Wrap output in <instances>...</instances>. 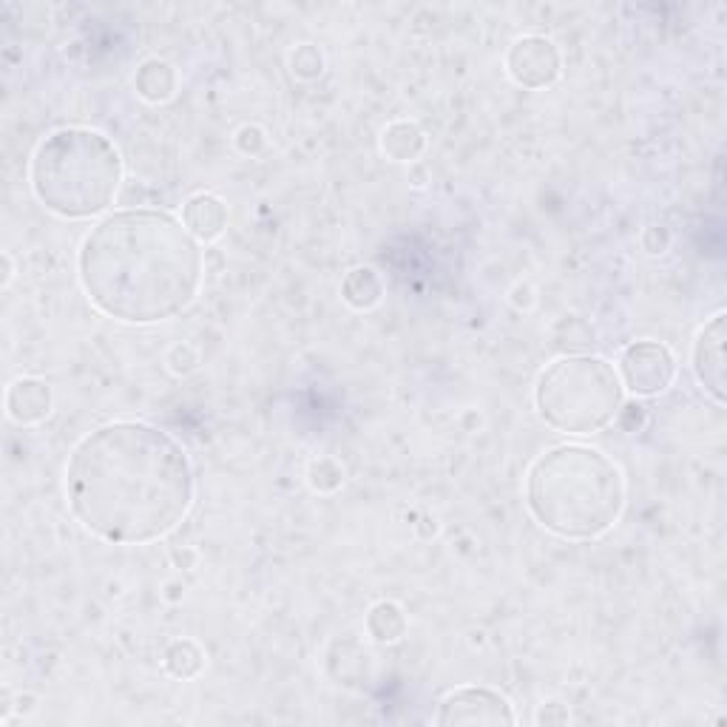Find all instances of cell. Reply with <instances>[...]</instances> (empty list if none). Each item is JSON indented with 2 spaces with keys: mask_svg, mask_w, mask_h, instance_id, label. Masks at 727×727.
<instances>
[{
  "mask_svg": "<svg viewBox=\"0 0 727 727\" xmlns=\"http://www.w3.org/2000/svg\"><path fill=\"white\" fill-rule=\"evenodd\" d=\"M193 466L185 446L142 421L89 432L65 466L74 521L114 546L162 541L193 506Z\"/></svg>",
  "mask_w": 727,
  "mask_h": 727,
  "instance_id": "6da1fadb",
  "label": "cell"
},
{
  "mask_svg": "<svg viewBox=\"0 0 727 727\" xmlns=\"http://www.w3.org/2000/svg\"><path fill=\"white\" fill-rule=\"evenodd\" d=\"M85 296L103 316L156 324L180 316L205 276L200 239L165 211H117L97 222L78 253Z\"/></svg>",
  "mask_w": 727,
  "mask_h": 727,
  "instance_id": "7a4b0ae2",
  "label": "cell"
},
{
  "mask_svg": "<svg viewBox=\"0 0 727 727\" xmlns=\"http://www.w3.org/2000/svg\"><path fill=\"white\" fill-rule=\"evenodd\" d=\"M526 506L563 541H597L623 515V472L592 446H554L528 469Z\"/></svg>",
  "mask_w": 727,
  "mask_h": 727,
  "instance_id": "3957f363",
  "label": "cell"
},
{
  "mask_svg": "<svg viewBox=\"0 0 727 727\" xmlns=\"http://www.w3.org/2000/svg\"><path fill=\"white\" fill-rule=\"evenodd\" d=\"M34 200L60 220H91L114 205L123 156L94 129H58L40 142L29 165Z\"/></svg>",
  "mask_w": 727,
  "mask_h": 727,
  "instance_id": "277c9868",
  "label": "cell"
},
{
  "mask_svg": "<svg viewBox=\"0 0 727 727\" xmlns=\"http://www.w3.org/2000/svg\"><path fill=\"white\" fill-rule=\"evenodd\" d=\"M623 398L625 386L617 370L599 355H563L535 384L537 415L566 435H594L614 424Z\"/></svg>",
  "mask_w": 727,
  "mask_h": 727,
  "instance_id": "5b68a950",
  "label": "cell"
},
{
  "mask_svg": "<svg viewBox=\"0 0 727 727\" xmlns=\"http://www.w3.org/2000/svg\"><path fill=\"white\" fill-rule=\"evenodd\" d=\"M619 381L625 390H632L634 395H650L665 393L676 378V359L665 344L659 342H634L619 355Z\"/></svg>",
  "mask_w": 727,
  "mask_h": 727,
  "instance_id": "8992f818",
  "label": "cell"
},
{
  "mask_svg": "<svg viewBox=\"0 0 727 727\" xmlns=\"http://www.w3.org/2000/svg\"><path fill=\"white\" fill-rule=\"evenodd\" d=\"M435 721L450 725H515L517 716L503 694L492 688H457L441 699Z\"/></svg>",
  "mask_w": 727,
  "mask_h": 727,
  "instance_id": "52a82bcc",
  "label": "cell"
},
{
  "mask_svg": "<svg viewBox=\"0 0 727 727\" xmlns=\"http://www.w3.org/2000/svg\"><path fill=\"white\" fill-rule=\"evenodd\" d=\"M561 52L557 46L546 38L528 34V38L515 40L506 52L508 78L515 80L523 89H546L554 80L561 78Z\"/></svg>",
  "mask_w": 727,
  "mask_h": 727,
  "instance_id": "ba28073f",
  "label": "cell"
},
{
  "mask_svg": "<svg viewBox=\"0 0 727 727\" xmlns=\"http://www.w3.org/2000/svg\"><path fill=\"white\" fill-rule=\"evenodd\" d=\"M725 313H716L705 327L699 330L694 344V373L716 404H725Z\"/></svg>",
  "mask_w": 727,
  "mask_h": 727,
  "instance_id": "9c48e42d",
  "label": "cell"
},
{
  "mask_svg": "<svg viewBox=\"0 0 727 727\" xmlns=\"http://www.w3.org/2000/svg\"><path fill=\"white\" fill-rule=\"evenodd\" d=\"M52 386L40 378H18L7 390V415L20 426H34L52 415Z\"/></svg>",
  "mask_w": 727,
  "mask_h": 727,
  "instance_id": "30bf717a",
  "label": "cell"
},
{
  "mask_svg": "<svg viewBox=\"0 0 727 727\" xmlns=\"http://www.w3.org/2000/svg\"><path fill=\"white\" fill-rule=\"evenodd\" d=\"M182 225L200 242H213L228 228V205L213 193H196L182 208Z\"/></svg>",
  "mask_w": 727,
  "mask_h": 727,
  "instance_id": "8fae6325",
  "label": "cell"
},
{
  "mask_svg": "<svg viewBox=\"0 0 727 727\" xmlns=\"http://www.w3.org/2000/svg\"><path fill=\"white\" fill-rule=\"evenodd\" d=\"M134 89L145 103H168L176 94V71L165 60H145L134 74Z\"/></svg>",
  "mask_w": 727,
  "mask_h": 727,
  "instance_id": "7c38bea8",
  "label": "cell"
},
{
  "mask_svg": "<svg viewBox=\"0 0 727 727\" xmlns=\"http://www.w3.org/2000/svg\"><path fill=\"white\" fill-rule=\"evenodd\" d=\"M381 151L393 162H415L426 151V137L415 123L398 120L381 134Z\"/></svg>",
  "mask_w": 727,
  "mask_h": 727,
  "instance_id": "4fadbf2b",
  "label": "cell"
},
{
  "mask_svg": "<svg viewBox=\"0 0 727 727\" xmlns=\"http://www.w3.org/2000/svg\"><path fill=\"white\" fill-rule=\"evenodd\" d=\"M384 296V282L373 267H355L344 276L342 299L355 310H370Z\"/></svg>",
  "mask_w": 727,
  "mask_h": 727,
  "instance_id": "5bb4252c",
  "label": "cell"
},
{
  "mask_svg": "<svg viewBox=\"0 0 727 727\" xmlns=\"http://www.w3.org/2000/svg\"><path fill=\"white\" fill-rule=\"evenodd\" d=\"M367 632L375 643L390 645L398 643L406 634V614L398 603L393 599H384V603H375L367 614Z\"/></svg>",
  "mask_w": 727,
  "mask_h": 727,
  "instance_id": "9a60e30c",
  "label": "cell"
},
{
  "mask_svg": "<svg viewBox=\"0 0 727 727\" xmlns=\"http://www.w3.org/2000/svg\"><path fill=\"white\" fill-rule=\"evenodd\" d=\"M202 668H205V650L193 639H174V643L165 648V670L174 679H193L200 676Z\"/></svg>",
  "mask_w": 727,
  "mask_h": 727,
  "instance_id": "2e32d148",
  "label": "cell"
},
{
  "mask_svg": "<svg viewBox=\"0 0 727 727\" xmlns=\"http://www.w3.org/2000/svg\"><path fill=\"white\" fill-rule=\"evenodd\" d=\"M307 481L316 492H322V495H330V492H335L344 483V469H342V464H339V461H333V457H319V461H313V464H310Z\"/></svg>",
  "mask_w": 727,
  "mask_h": 727,
  "instance_id": "e0dca14e",
  "label": "cell"
},
{
  "mask_svg": "<svg viewBox=\"0 0 727 727\" xmlns=\"http://www.w3.org/2000/svg\"><path fill=\"white\" fill-rule=\"evenodd\" d=\"M290 69H293L296 78L316 80L319 74L324 71V54L319 52L316 46H310V43L296 46V52L290 54Z\"/></svg>",
  "mask_w": 727,
  "mask_h": 727,
  "instance_id": "ac0fdd59",
  "label": "cell"
},
{
  "mask_svg": "<svg viewBox=\"0 0 727 727\" xmlns=\"http://www.w3.org/2000/svg\"><path fill=\"white\" fill-rule=\"evenodd\" d=\"M196 364H200V355H196V350H193L191 344H176V347L168 353V367L176 375L193 373Z\"/></svg>",
  "mask_w": 727,
  "mask_h": 727,
  "instance_id": "d6986e66",
  "label": "cell"
},
{
  "mask_svg": "<svg viewBox=\"0 0 727 727\" xmlns=\"http://www.w3.org/2000/svg\"><path fill=\"white\" fill-rule=\"evenodd\" d=\"M236 145H239V151H242V154L256 156L259 151L267 145V137H264V131L256 129V125H245V129H239Z\"/></svg>",
  "mask_w": 727,
  "mask_h": 727,
  "instance_id": "ffe728a7",
  "label": "cell"
},
{
  "mask_svg": "<svg viewBox=\"0 0 727 727\" xmlns=\"http://www.w3.org/2000/svg\"><path fill=\"white\" fill-rule=\"evenodd\" d=\"M670 245V233L665 228H648L643 233V248L650 253V256H659V253L668 251Z\"/></svg>",
  "mask_w": 727,
  "mask_h": 727,
  "instance_id": "44dd1931",
  "label": "cell"
},
{
  "mask_svg": "<svg viewBox=\"0 0 727 727\" xmlns=\"http://www.w3.org/2000/svg\"><path fill=\"white\" fill-rule=\"evenodd\" d=\"M537 721H546V725H554V721H568V710L563 705H543L541 714H537Z\"/></svg>",
  "mask_w": 727,
  "mask_h": 727,
  "instance_id": "7402d4cb",
  "label": "cell"
},
{
  "mask_svg": "<svg viewBox=\"0 0 727 727\" xmlns=\"http://www.w3.org/2000/svg\"><path fill=\"white\" fill-rule=\"evenodd\" d=\"M12 276H14L12 256H9V253H3V287H9V282H12Z\"/></svg>",
  "mask_w": 727,
  "mask_h": 727,
  "instance_id": "603a6c76",
  "label": "cell"
}]
</instances>
